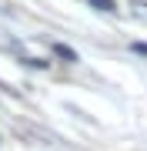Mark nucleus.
Returning a JSON list of instances; mask_svg holds the SVG:
<instances>
[{
	"mask_svg": "<svg viewBox=\"0 0 147 151\" xmlns=\"http://www.w3.org/2000/svg\"><path fill=\"white\" fill-rule=\"evenodd\" d=\"M54 54H57V57H64L67 64H77V50H74V47H67V44H60V40L54 44Z\"/></svg>",
	"mask_w": 147,
	"mask_h": 151,
	"instance_id": "f257e3e1",
	"label": "nucleus"
},
{
	"mask_svg": "<svg viewBox=\"0 0 147 151\" xmlns=\"http://www.w3.org/2000/svg\"><path fill=\"white\" fill-rule=\"evenodd\" d=\"M90 7H97V10H104V14H114L117 10L114 0H90Z\"/></svg>",
	"mask_w": 147,
	"mask_h": 151,
	"instance_id": "f03ea898",
	"label": "nucleus"
},
{
	"mask_svg": "<svg viewBox=\"0 0 147 151\" xmlns=\"http://www.w3.org/2000/svg\"><path fill=\"white\" fill-rule=\"evenodd\" d=\"M131 50H134V54H144V57H147V44H144V40H134V44H131Z\"/></svg>",
	"mask_w": 147,
	"mask_h": 151,
	"instance_id": "7ed1b4c3",
	"label": "nucleus"
}]
</instances>
